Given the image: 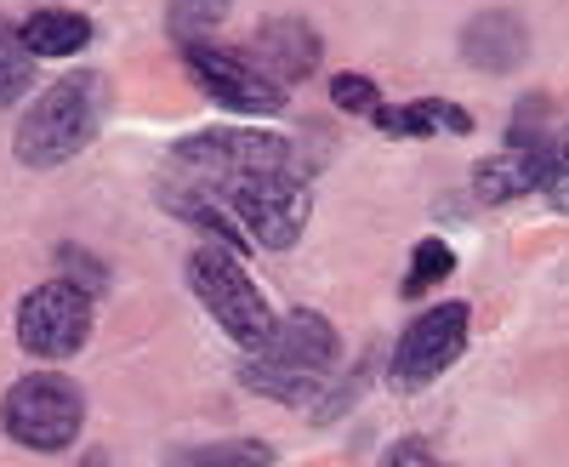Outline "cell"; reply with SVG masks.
I'll use <instances>...</instances> for the list:
<instances>
[{
    "mask_svg": "<svg viewBox=\"0 0 569 467\" xmlns=\"http://www.w3.org/2000/svg\"><path fill=\"white\" fill-rule=\"evenodd\" d=\"M337 370V331L319 314H284L246 359V382L268 399H308Z\"/></svg>",
    "mask_w": 569,
    "mask_h": 467,
    "instance_id": "1",
    "label": "cell"
},
{
    "mask_svg": "<svg viewBox=\"0 0 569 467\" xmlns=\"http://www.w3.org/2000/svg\"><path fill=\"white\" fill-rule=\"evenodd\" d=\"M103 115V80L98 74H69L23 115L18 126V160L23 166H63L74 160L91 137H98Z\"/></svg>",
    "mask_w": 569,
    "mask_h": 467,
    "instance_id": "2",
    "label": "cell"
},
{
    "mask_svg": "<svg viewBox=\"0 0 569 467\" xmlns=\"http://www.w3.org/2000/svg\"><path fill=\"white\" fill-rule=\"evenodd\" d=\"M188 286L200 291V302L211 308V319L222 325L233 342L257 348L273 331V308L251 286V274L233 262V251H194V257H188Z\"/></svg>",
    "mask_w": 569,
    "mask_h": 467,
    "instance_id": "3",
    "label": "cell"
},
{
    "mask_svg": "<svg viewBox=\"0 0 569 467\" xmlns=\"http://www.w3.org/2000/svg\"><path fill=\"white\" fill-rule=\"evenodd\" d=\"M0 423L29 450H63L80 434V388L69 377H52V370L23 377L0 405Z\"/></svg>",
    "mask_w": 569,
    "mask_h": 467,
    "instance_id": "4",
    "label": "cell"
},
{
    "mask_svg": "<svg viewBox=\"0 0 569 467\" xmlns=\"http://www.w3.org/2000/svg\"><path fill=\"white\" fill-rule=\"evenodd\" d=\"M91 331V297L69 279H46L18 308V337L34 359H69Z\"/></svg>",
    "mask_w": 569,
    "mask_h": 467,
    "instance_id": "5",
    "label": "cell"
},
{
    "mask_svg": "<svg viewBox=\"0 0 569 467\" xmlns=\"http://www.w3.org/2000/svg\"><path fill=\"white\" fill-rule=\"evenodd\" d=\"M461 342H467V308L461 302H445L433 314H421L405 331L399 354H393V388L410 394V388H427L433 377H445V365H456Z\"/></svg>",
    "mask_w": 569,
    "mask_h": 467,
    "instance_id": "6",
    "label": "cell"
},
{
    "mask_svg": "<svg viewBox=\"0 0 569 467\" xmlns=\"http://www.w3.org/2000/svg\"><path fill=\"white\" fill-rule=\"evenodd\" d=\"M182 58H188V69L200 74V86L211 91L217 103H228V109H246V115H268V109H279V103H284L279 80L257 74V69H251L246 58L222 52V46H200V40H188V46H182Z\"/></svg>",
    "mask_w": 569,
    "mask_h": 467,
    "instance_id": "7",
    "label": "cell"
},
{
    "mask_svg": "<svg viewBox=\"0 0 569 467\" xmlns=\"http://www.w3.org/2000/svg\"><path fill=\"white\" fill-rule=\"evenodd\" d=\"M461 52L479 69H512L518 58H525V29H518V18H507V12H490L461 34Z\"/></svg>",
    "mask_w": 569,
    "mask_h": 467,
    "instance_id": "8",
    "label": "cell"
},
{
    "mask_svg": "<svg viewBox=\"0 0 569 467\" xmlns=\"http://www.w3.org/2000/svg\"><path fill=\"white\" fill-rule=\"evenodd\" d=\"M472 177H479V200H490V206H496V200H518L525 189H536V149L518 137L507 155L485 160Z\"/></svg>",
    "mask_w": 569,
    "mask_h": 467,
    "instance_id": "9",
    "label": "cell"
},
{
    "mask_svg": "<svg viewBox=\"0 0 569 467\" xmlns=\"http://www.w3.org/2000/svg\"><path fill=\"white\" fill-rule=\"evenodd\" d=\"M18 40L34 58H69V52H80V46H91V23L80 12H34L18 29Z\"/></svg>",
    "mask_w": 569,
    "mask_h": 467,
    "instance_id": "10",
    "label": "cell"
},
{
    "mask_svg": "<svg viewBox=\"0 0 569 467\" xmlns=\"http://www.w3.org/2000/svg\"><path fill=\"white\" fill-rule=\"evenodd\" d=\"M376 126H382L388 137H427L433 126H450V131H472V115L467 109H450V103H410V109H370Z\"/></svg>",
    "mask_w": 569,
    "mask_h": 467,
    "instance_id": "11",
    "label": "cell"
},
{
    "mask_svg": "<svg viewBox=\"0 0 569 467\" xmlns=\"http://www.w3.org/2000/svg\"><path fill=\"white\" fill-rule=\"evenodd\" d=\"M525 143L536 149V189L558 211H569V143L563 137H530V131H525Z\"/></svg>",
    "mask_w": 569,
    "mask_h": 467,
    "instance_id": "12",
    "label": "cell"
},
{
    "mask_svg": "<svg viewBox=\"0 0 569 467\" xmlns=\"http://www.w3.org/2000/svg\"><path fill=\"white\" fill-rule=\"evenodd\" d=\"M262 46L279 58V80L308 74L313 58H319V46H313V34H308L302 23H268V29H262Z\"/></svg>",
    "mask_w": 569,
    "mask_h": 467,
    "instance_id": "13",
    "label": "cell"
},
{
    "mask_svg": "<svg viewBox=\"0 0 569 467\" xmlns=\"http://www.w3.org/2000/svg\"><path fill=\"white\" fill-rule=\"evenodd\" d=\"M29 74H34V52L18 40L12 23H0V109H7L18 91H29Z\"/></svg>",
    "mask_w": 569,
    "mask_h": 467,
    "instance_id": "14",
    "label": "cell"
},
{
    "mask_svg": "<svg viewBox=\"0 0 569 467\" xmlns=\"http://www.w3.org/2000/svg\"><path fill=\"white\" fill-rule=\"evenodd\" d=\"M456 268L450 246L445 240H421L416 257H410V279H405V291H427V286H439V279Z\"/></svg>",
    "mask_w": 569,
    "mask_h": 467,
    "instance_id": "15",
    "label": "cell"
},
{
    "mask_svg": "<svg viewBox=\"0 0 569 467\" xmlns=\"http://www.w3.org/2000/svg\"><path fill=\"white\" fill-rule=\"evenodd\" d=\"M194 467H268V445H257V439L206 445V450H194Z\"/></svg>",
    "mask_w": 569,
    "mask_h": 467,
    "instance_id": "16",
    "label": "cell"
},
{
    "mask_svg": "<svg viewBox=\"0 0 569 467\" xmlns=\"http://www.w3.org/2000/svg\"><path fill=\"white\" fill-rule=\"evenodd\" d=\"M330 98H337V109H348V115H370L376 109V86L365 74H337L330 80Z\"/></svg>",
    "mask_w": 569,
    "mask_h": 467,
    "instance_id": "17",
    "label": "cell"
},
{
    "mask_svg": "<svg viewBox=\"0 0 569 467\" xmlns=\"http://www.w3.org/2000/svg\"><path fill=\"white\" fill-rule=\"evenodd\" d=\"M222 18V0H177V29L188 34V29H206V23H217Z\"/></svg>",
    "mask_w": 569,
    "mask_h": 467,
    "instance_id": "18",
    "label": "cell"
}]
</instances>
